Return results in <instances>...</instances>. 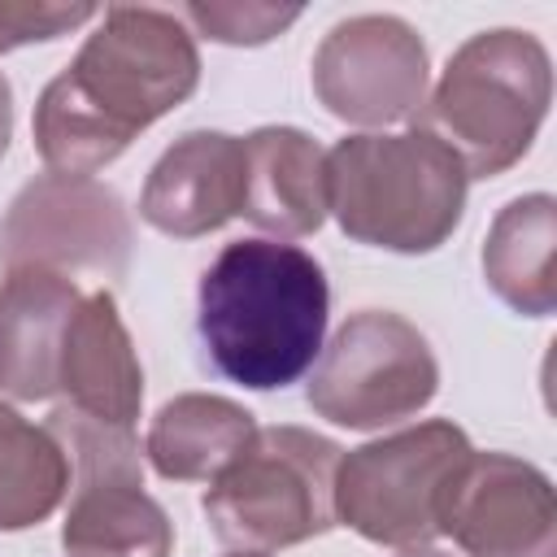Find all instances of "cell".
Segmentation results:
<instances>
[{
	"label": "cell",
	"mask_w": 557,
	"mask_h": 557,
	"mask_svg": "<svg viewBox=\"0 0 557 557\" xmlns=\"http://www.w3.org/2000/svg\"><path fill=\"white\" fill-rule=\"evenodd\" d=\"M131 218L96 178L39 174L30 178L9 213L0 218V265L4 270H91L122 278L131 265Z\"/></svg>",
	"instance_id": "obj_8"
},
{
	"label": "cell",
	"mask_w": 557,
	"mask_h": 557,
	"mask_svg": "<svg viewBox=\"0 0 557 557\" xmlns=\"http://www.w3.org/2000/svg\"><path fill=\"white\" fill-rule=\"evenodd\" d=\"M326 313V270L283 239H231L196 292V326L213 370L252 392L287 387L313 366Z\"/></svg>",
	"instance_id": "obj_2"
},
{
	"label": "cell",
	"mask_w": 557,
	"mask_h": 557,
	"mask_svg": "<svg viewBox=\"0 0 557 557\" xmlns=\"http://www.w3.org/2000/svg\"><path fill=\"white\" fill-rule=\"evenodd\" d=\"M440 361L426 335L387 309L352 313L322 348L305 387L309 409L348 431H383L431 405Z\"/></svg>",
	"instance_id": "obj_7"
},
{
	"label": "cell",
	"mask_w": 557,
	"mask_h": 557,
	"mask_svg": "<svg viewBox=\"0 0 557 557\" xmlns=\"http://www.w3.org/2000/svg\"><path fill=\"white\" fill-rule=\"evenodd\" d=\"M326 152L296 126H261L244 139V209L274 239L313 235L326 222Z\"/></svg>",
	"instance_id": "obj_14"
},
{
	"label": "cell",
	"mask_w": 557,
	"mask_h": 557,
	"mask_svg": "<svg viewBox=\"0 0 557 557\" xmlns=\"http://www.w3.org/2000/svg\"><path fill=\"white\" fill-rule=\"evenodd\" d=\"M339 444L305 426H257L252 444L205 492L213 535L239 553H274L326 535L339 527Z\"/></svg>",
	"instance_id": "obj_5"
},
{
	"label": "cell",
	"mask_w": 557,
	"mask_h": 557,
	"mask_svg": "<svg viewBox=\"0 0 557 557\" xmlns=\"http://www.w3.org/2000/svg\"><path fill=\"white\" fill-rule=\"evenodd\" d=\"M231 557H265V553H231Z\"/></svg>",
	"instance_id": "obj_23"
},
{
	"label": "cell",
	"mask_w": 557,
	"mask_h": 557,
	"mask_svg": "<svg viewBox=\"0 0 557 557\" xmlns=\"http://www.w3.org/2000/svg\"><path fill=\"white\" fill-rule=\"evenodd\" d=\"M70 487L61 522L65 557H170L174 522L144 492V474H91Z\"/></svg>",
	"instance_id": "obj_15"
},
{
	"label": "cell",
	"mask_w": 557,
	"mask_h": 557,
	"mask_svg": "<svg viewBox=\"0 0 557 557\" xmlns=\"http://www.w3.org/2000/svg\"><path fill=\"white\" fill-rule=\"evenodd\" d=\"M557 200L548 191H531L509 200L483 244V278L487 287L522 318H548L557 309Z\"/></svg>",
	"instance_id": "obj_17"
},
{
	"label": "cell",
	"mask_w": 557,
	"mask_h": 557,
	"mask_svg": "<svg viewBox=\"0 0 557 557\" xmlns=\"http://www.w3.org/2000/svg\"><path fill=\"white\" fill-rule=\"evenodd\" d=\"M470 174L431 131L344 135L326 152V209L357 244L435 252L461 222Z\"/></svg>",
	"instance_id": "obj_3"
},
{
	"label": "cell",
	"mask_w": 557,
	"mask_h": 557,
	"mask_svg": "<svg viewBox=\"0 0 557 557\" xmlns=\"http://www.w3.org/2000/svg\"><path fill=\"white\" fill-rule=\"evenodd\" d=\"M83 292L52 270H9L0 278V392L13 400L57 396L61 344Z\"/></svg>",
	"instance_id": "obj_13"
},
{
	"label": "cell",
	"mask_w": 557,
	"mask_h": 557,
	"mask_svg": "<svg viewBox=\"0 0 557 557\" xmlns=\"http://www.w3.org/2000/svg\"><path fill=\"white\" fill-rule=\"evenodd\" d=\"M257 435L244 405L209 392H183L165 400L148 426L144 453L170 483H213Z\"/></svg>",
	"instance_id": "obj_16"
},
{
	"label": "cell",
	"mask_w": 557,
	"mask_h": 557,
	"mask_svg": "<svg viewBox=\"0 0 557 557\" xmlns=\"http://www.w3.org/2000/svg\"><path fill=\"white\" fill-rule=\"evenodd\" d=\"M200 83V52L178 13L113 4L78 57L39 91L35 148L52 174L91 178L139 131L178 109Z\"/></svg>",
	"instance_id": "obj_1"
},
{
	"label": "cell",
	"mask_w": 557,
	"mask_h": 557,
	"mask_svg": "<svg viewBox=\"0 0 557 557\" xmlns=\"http://www.w3.org/2000/svg\"><path fill=\"white\" fill-rule=\"evenodd\" d=\"M70 492V457L48 426L0 405V531L39 527Z\"/></svg>",
	"instance_id": "obj_18"
},
{
	"label": "cell",
	"mask_w": 557,
	"mask_h": 557,
	"mask_svg": "<svg viewBox=\"0 0 557 557\" xmlns=\"http://www.w3.org/2000/svg\"><path fill=\"white\" fill-rule=\"evenodd\" d=\"M96 4H57V0H0V52L22 44H44L91 22Z\"/></svg>",
	"instance_id": "obj_20"
},
{
	"label": "cell",
	"mask_w": 557,
	"mask_h": 557,
	"mask_svg": "<svg viewBox=\"0 0 557 557\" xmlns=\"http://www.w3.org/2000/svg\"><path fill=\"white\" fill-rule=\"evenodd\" d=\"M474 453L457 422H418L339 457L335 518L370 544L426 548L457 466Z\"/></svg>",
	"instance_id": "obj_6"
},
{
	"label": "cell",
	"mask_w": 557,
	"mask_h": 557,
	"mask_svg": "<svg viewBox=\"0 0 557 557\" xmlns=\"http://www.w3.org/2000/svg\"><path fill=\"white\" fill-rule=\"evenodd\" d=\"M440 535L466 557H557L548 474L509 453H470L444 492Z\"/></svg>",
	"instance_id": "obj_10"
},
{
	"label": "cell",
	"mask_w": 557,
	"mask_h": 557,
	"mask_svg": "<svg viewBox=\"0 0 557 557\" xmlns=\"http://www.w3.org/2000/svg\"><path fill=\"white\" fill-rule=\"evenodd\" d=\"M313 91L352 126L409 122L426 104V44L396 13H357L318 44Z\"/></svg>",
	"instance_id": "obj_9"
},
{
	"label": "cell",
	"mask_w": 557,
	"mask_h": 557,
	"mask_svg": "<svg viewBox=\"0 0 557 557\" xmlns=\"http://www.w3.org/2000/svg\"><path fill=\"white\" fill-rule=\"evenodd\" d=\"M244 209V139L226 131H187L174 139L139 191L148 226L174 239H200Z\"/></svg>",
	"instance_id": "obj_11"
},
{
	"label": "cell",
	"mask_w": 557,
	"mask_h": 557,
	"mask_svg": "<svg viewBox=\"0 0 557 557\" xmlns=\"http://www.w3.org/2000/svg\"><path fill=\"white\" fill-rule=\"evenodd\" d=\"M553 100L548 48L513 26L470 35L444 65L422 117L470 178H496L527 157Z\"/></svg>",
	"instance_id": "obj_4"
},
{
	"label": "cell",
	"mask_w": 557,
	"mask_h": 557,
	"mask_svg": "<svg viewBox=\"0 0 557 557\" xmlns=\"http://www.w3.org/2000/svg\"><path fill=\"white\" fill-rule=\"evenodd\" d=\"M400 557H448V553H440V548H409V553H400Z\"/></svg>",
	"instance_id": "obj_22"
},
{
	"label": "cell",
	"mask_w": 557,
	"mask_h": 557,
	"mask_svg": "<svg viewBox=\"0 0 557 557\" xmlns=\"http://www.w3.org/2000/svg\"><path fill=\"white\" fill-rule=\"evenodd\" d=\"M57 392H65V405L87 418L135 426L144 405V370L113 292H91L78 300L61 344Z\"/></svg>",
	"instance_id": "obj_12"
},
{
	"label": "cell",
	"mask_w": 557,
	"mask_h": 557,
	"mask_svg": "<svg viewBox=\"0 0 557 557\" xmlns=\"http://www.w3.org/2000/svg\"><path fill=\"white\" fill-rule=\"evenodd\" d=\"M9 139H13V87L0 74V157L9 152Z\"/></svg>",
	"instance_id": "obj_21"
},
{
	"label": "cell",
	"mask_w": 557,
	"mask_h": 557,
	"mask_svg": "<svg viewBox=\"0 0 557 557\" xmlns=\"http://www.w3.org/2000/svg\"><path fill=\"white\" fill-rule=\"evenodd\" d=\"M183 17L213 44H235V48H252L265 44L274 35H283L300 9H278V4H226V0H191L183 4Z\"/></svg>",
	"instance_id": "obj_19"
}]
</instances>
